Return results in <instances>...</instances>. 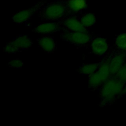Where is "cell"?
Returning <instances> with one entry per match:
<instances>
[{
  "label": "cell",
  "mask_w": 126,
  "mask_h": 126,
  "mask_svg": "<svg viewBox=\"0 0 126 126\" xmlns=\"http://www.w3.org/2000/svg\"><path fill=\"white\" fill-rule=\"evenodd\" d=\"M126 94V83L125 84V86H124V89L123 90V94Z\"/></svg>",
  "instance_id": "ac0fdd59"
},
{
  "label": "cell",
  "mask_w": 126,
  "mask_h": 126,
  "mask_svg": "<svg viewBox=\"0 0 126 126\" xmlns=\"http://www.w3.org/2000/svg\"><path fill=\"white\" fill-rule=\"evenodd\" d=\"M115 45L118 51L126 53V32L120 33L116 36Z\"/></svg>",
  "instance_id": "5bb4252c"
},
{
  "label": "cell",
  "mask_w": 126,
  "mask_h": 126,
  "mask_svg": "<svg viewBox=\"0 0 126 126\" xmlns=\"http://www.w3.org/2000/svg\"><path fill=\"white\" fill-rule=\"evenodd\" d=\"M60 35L63 40L76 46H84L92 41V35L88 32H71L63 30Z\"/></svg>",
  "instance_id": "277c9868"
},
{
  "label": "cell",
  "mask_w": 126,
  "mask_h": 126,
  "mask_svg": "<svg viewBox=\"0 0 126 126\" xmlns=\"http://www.w3.org/2000/svg\"><path fill=\"white\" fill-rule=\"evenodd\" d=\"M113 76L125 84L126 83V62Z\"/></svg>",
  "instance_id": "2e32d148"
},
{
  "label": "cell",
  "mask_w": 126,
  "mask_h": 126,
  "mask_svg": "<svg viewBox=\"0 0 126 126\" xmlns=\"http://www.w3.org/2000/svg\"><path fill=\"white\" fill-rule=\"evenodd\" d=\"M8 64L11 68H21L22 67L24 63L19 59H16L10 60L8 63Z\"/></svg>",
  "instance_id": "e0dca14e"
},
{
  "label": "cell",
  "mask_w": 126,
  "mask_h": 126,
  "mask_svg": "<svg viewBox=\"0 0 126 126\" xmlns=\"http://www.w3.org/2000/svg\"><path fill=\"white\" fill-rule=\"evenodd\" d=\"M80 20L83 25L88 29L94 26L96 22L97 19L93 13H88L83 15L80 18Z\"/></svg>",
  "instance_id": "9a60e30c"
},
{
  "label": "cell",
  "mask_w": 126,
  "mask_h": 126,
  "mask_svg": "<svg viewBox=\"0 0 126 126\" xmlns=\"http://www.w3.org/2000/svg\"><path fill=\"white\" fill-rule=\"evenodd\" d=\"M70 15L65 0H55L44 5L38 12V17L44 21H60Z\"/></svg>",
  "instance_id": "7a4b0ae2"
},
{
  "label": "cell",
  "mask_w": 126,
  "mask_h": 126,
  "mask_svg": "<svg viewBox=\"0 0 126 126\" xmlns=\"http://www.w3.org/2000/svg\"><path fill=\"white\" fill-rule=\"evenodd\" d=\"M32 45L31 39L26 35H19L8 43L3 51L8 54H13L28 49Z\"/></svg>",
  "instance_id": "5b68a950"
},
{
  "label": "cell",
  "mask_w": 126,
  "mask_h": 126,
  "mask_svg": "<svg viewBox=\"0 0 126 126\" xmlns=\"http://www.w3.org/2000/svg\"><path fill=\"white\" fill-rule=\"evenodd\" d=\"M110 57L104 59L97 70L89 77L88 86L91 90L100 87L111 76L110 70Z\"/></svg>",
  "instance_id": "3957f363"
},
{
  "label": "cell",
  "mask_w": 126,
  "mask_h": 126,
  "mask_svg": "<svg viewBox=\"0 0 126 126\" xmlns=\"http://www.w3.org/2000/svg\"><path fill=\"white\" fill-rule=\"evenodd\" d=\"M37 42L38 46L46 53H52L56 49V41L54 37L49 35H45L38 38Z\"/></svg>",
  "instance_id": "7c38bea8"
},
{
  "label": "cell",
  "mask_w": 126,
  "mask_h": 126,
  "mask_svg": "<svg viewBox=\"0 0 126 126\" xmlns=\"http://www.w3.org/2000/svg\"><path fill=\"white\" fill-rule=\"evenodd\" d=\"M45 1L41 0L32 7L24 10H21L13 15L11 19L12 21L17 24H22L27 21L29 20L32 15L39 11L44 5Z\"/></svg>",
  "instance_id": "8992f818"
},
{
  "label": "cell",
  "mask_w": 126,
  "mask_h": 126,
  "mask_svg": "<svg viewBox=\"0 0 126 126\" xmlns=\"http://www.w3.org/2000/svg\"><path fill=\"white\" fill-rule=\"evenodd\" d=\"M124 86L125 83L111 76L100 87L99 105L101 106L109 105L114 102L121 95H124Z\"/></svg>",
  "instance_id": "6da1fadb"
},
{
  "label": "cell",
  "mask_w": 126,
  "mask_h": 126,
  "mask_svg": "<svg viewBox=\"0 0 126 126\" xmlns=\"http://www.w3.org/2000/svg\"><path fill=\"white\" fill-rule=\"evenodd\" d=\"M70 15L81 13L88 8L87 0H65Z\"/></svg>",
  "instance_id": "8fae6325"
},
{
  "label": "cell",
  "mask_w": 126,
  "mask_h": 126,
  "mask_svg": "<svg viewBox=\"0 0 126 126\" xmlns=\"http://www.w3.org/2000/svg\"><path fill=\"white\" fill-rule=\"evenodd\" d=\"M91 48L92 53L94 55L102 57L104 56L108 52L109 45L105 38L98 36L91 41Z\"/></svg>",
  "instance_id": "ba28073f"
},
{
  "label": "cell",
  "mask_w": 126,
  "mask_h": 126,
  "mask_svg": "<svg viewBox=\"0 0 126 126\" xmlns=\"http://www.w3.org/2000/svg\"><path fill=\"white\" fill-rule=\"evenodd\" d=\"M126 62V53L118 51L110 57V70L111 76L115 75Z\"/></svg>",
  "instance_id": "30bf717a"
},
{
  "label": "cell",
  "mask_w": 126,
  "mask_h": 126,
  "mask_svg": "<svg viewBox=\"0 0 126 126\" xmlns=\"http://www.w3.org/2000/svg\"><path fill=\"white\" fill-rule=\"evenodd\" d=\"M59 21L65 30L71 32H88V29L83 25L76 15L68 16Z\"/></svg>",
  "instance_id": "52a82bcc"
},
{
  "label": "cell",
  "mask_w": 126,
  "mask_h": 126,
  "mask_svg": "<svg viewBox=\"0 0 126 126\" xmlns=\"http://www.w3.org/2000/svg\"><path fill=\"white\" fill-rule=\"evenodd\" d=\"M62 27V24L59 21L56 22H45L35 26L33 31L38 33L49 35L59 31Z\"/></svg>",
  "instance_id": "9c48e42d"
},
{
  "label": "cell",
  "mask_w": 126,
  "mask_h": 126,
  "mask_svg": "<svg viewBox=\"0 0 126 126\" xmlns=\"http://www.w3.org/2000/svg\"><path fill=\"white\" fill-rule=\"evenodd\" d=\"M100 63H84L79 66L78 71L83 75L89 77L94 73L98 68Z\"/></svg>",
  "instance_id": "4fadbf2b"
}]
</instances>
